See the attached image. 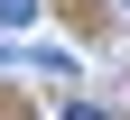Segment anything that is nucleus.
<instances>
[{
    "instance_id": "f257e3e1",
    "label": "nucleus",
    "mask_w": 130,
    "mask_h": 120,
    "mask_svg": "<svg viewBox=\"0 0 130 120\" xmlns=\"http://www.w3.org/2000/svg\"><path fill=\"white\" fill-rule=\"evenodd\" d=\"M37 19V0H0V28H28Z\"/></svg>"
},
{
    "instance_id": "f03ea898",
    "label": "nucleus",
    "mask_w": 130,
    "mask_h": 120,
    "mask_svg": "<svg viewBox=\"0 0 130 120\" xmlns=\"http://www.w3.org/2000/svg\"><path fill=\"white\" fill-rule=\"evenodd\" d=\"M65 120H111V102H65Z\"/></svg>"
}]
</instances>
